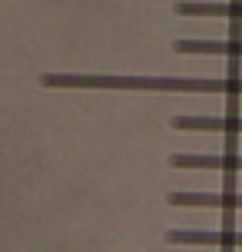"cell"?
<instances>
[{
  "mask_svg": "<svg viewBox=\"0 0 242 252\" xmlns=\"http://www.w3.org/2000/svg\"><path fill=\"white\" fill-rule=\"evenodd\" d=\"M43 87L70 90H156V93H226L242 96V80H182V76H83V73H43Z\"/></svg>",
  "mask_w": 242,
  "mask_h": 252,
  "instance_id": "1",
  "label": "cell"
},
{
  "mask_svg": "<svg viewBox=\"0 0 242 252\" xmlns=\"http://www.w3.org/2000/svg\"><path fill=\"white\" fill-rule=\"evenodd\" d=\"M169 163L176 169H226V173H242V156H192V153H179Z\"/></svg>",
  "mask_w": 242,
  "mask_h": 252,
  "instance_id": "5",
  "label": "cell"
},
{
  "mask_svg": "<svg viewBox=\"0 0 242 252\" xmlns=\"http://www.w3.org/2000/svg\"><path fill=\"white\" fill-rule=\"evenodd\" d=\"M169 126L182 129V133H189V129H196V133H242V116H173Z\"/></svg>",
  "mask_w": 242,
  "mask_h": 252,
  "instance_id": "2",
  "label": "cell"
},
{
  "mask_svg": "<svg viewBox=\"0 0 242 252\" xmlns=\"http://www.w3.org/2000/svg\"><path fill=\"white\" fill-rule=\"evenodd\" d=\"M169 206H209V209H242V192H219V196H206V192H169Z\"/></svg>",
  "mask_w": 242,
  "mask_h": 252,
  "instance_id": "4",
  "label": "cell"
},
{
  "mask_svg": "<svg viewBox=\"0 0 242 252\" xmlns=\"http://www.w3.org/2000/svg\"><path fill=\"white\" fill-rule=\"evenodd\" d=\"M179 17H236L242 20V3L229 0V3H176Z\"/></svg>",
  "mask_w": 242,
  "mask_h": 252,
  "instance_id": "7",
  "label": "cell"
},
{
  "mask_svg": "<svg viewBox=\"0 0 242 252\" xmlns=\"http://www.w3.org/2000/svg\"><path fill=\"white\" fill-rule=\"evenodd\" d=\"M169 242L176 246H219V249H242V232H189V229H173Z\"/></svg>",
  "mask_w": 242,
  "mask_h": 252,
  "instance_id": "3",
  "label": "cell"
},
{
  "mask_svg": "<svg viewBox=\"0 0 242 252\" xmlns=\"http://www.w3.org/2000/svg\"><path fill=\"white\" fill-rule=\"evenodd\" d=\"M176 53H212V57H242V40H176Z\"/></svg>",
  "mask_w": 242,
  "mask_h": 252,
  "instance_id": "6",
  "label": "cell"
}]
</instances>
